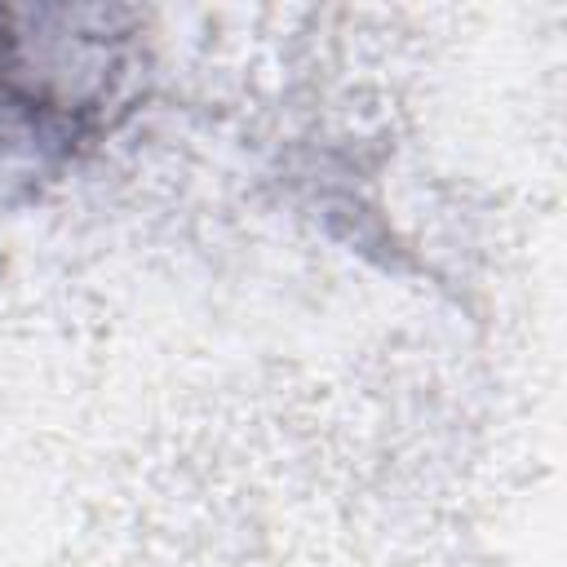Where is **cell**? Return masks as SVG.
Segmentation results:
<instances>
[{"label": "cell", "mask_w": 567, "mask_h": 567, "mask_svg": "<svg viewBox=\"0 0 567 567\" xmlns=\"http://www.w3.org/2000/svg\"><path fill=\"white\" fill-rule=\"evenodd\" d=\"M128 80V35L111 13L0 9V128L31 151H75L111 124Z\"/></svg>", "instance_id": "cell-1"}]
</instances>
